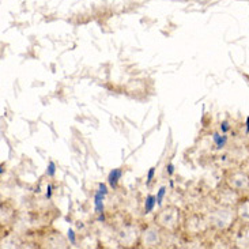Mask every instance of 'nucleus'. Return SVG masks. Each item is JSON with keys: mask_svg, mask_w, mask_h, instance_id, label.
Instances as JSON below:
<instances>
[{"mask_svg": "<svg viewBox=\"0 0 249 249\" xmlns=\"http://www.w3.org/2000/svg\"><path fill=\"white\" fill-rule=\"evenodd\" d=\"M166 173H168V176L175 175V165L173 163H168L166 165Z\"/></svg>", "mask_w": 249, "mask_h": 249, "instance_id": "nucleus-10", "label": "nucleus"}, {"mask_svg": "<svg viewBox=\"0 0 249 249\" xmlns=\"http://www.w3.org/2000/svg\"><path fill=\"white\" fill-rule=\"evenodd\" d=\"M213 141L215 143V146L218 150H222L225 146H226V143H228V136L226 134H219V132H214L213 135Z\"/></svg>", "mask_w": 249, "mask_h": 249, "instance_id": "nucleus-3", "label": "nucleus"}, {"mask_svg": "<svg viewBox=\"0 0 249 249\" xmlns=\"http://www.w3.org/2000/svg\"><path fill=\"white\" fill-rule=\"evenodd\" d=\"M67 237H68V241H70V244H71V245H75V244H76V236H75L74 230L68 229Z\"/></svg>", "mask_w": 249, "mask_h": 249, "instance_id": "nucleus-8", "label": "nucleus"}, {"mask_svg": "<svg viewBox=\"0 0 249 249\" xmlns=\"http://www.w3.org/2000/svg\"><path fill=\"white\" fill-rule=\"evenodd\" d=\"M52 191H53V187H52V185H48L47 192H45V197H47L48 200L52 197Z\"/></svg>", "mask_w": 249, "mask_h": 249, "instance_id": "nucleus-11", "label": "nucleus"}, {"mask_svg": "<svg viewBox=\"0 0 249 249\" xmlns=\"http://www.w3.org/2000/svg\"><path fill=\"white\" fill-rule=\"evenodd\" d=\"M155 204H157V196L148 195L144 202V214H150L154 210Z\"/></svg>", "mask_w": 249, "mask_h": 249, "instance_id": "nucleus-4", "label": "nucleus"}, {"mask_svg": "<svg viewBox=\"0 0 249 249\" xmlns=\"http://www.w3.org/2000/svg\"><path fill=\"white\" fill-rule=\"evenodd\" d=\"M245 125H247V134H249V117H247V122H245Z\"/></svg>", "mask_w": 249, "mask_h": 249, "instance_id": "nucleus-12", "label": "nucleus"}, {"mask_svg": "<svg viewBox=\"0 0 249 249\" xmlns=\"http://www.w3.org/2000/svg\"><path fill=\"white\" fill-rule=\"evenodd\" d=\"M122 177H123V169H120V168L112 169L108 175L109 187L113 189L117 188V184H119V181L122 180Z\"/></svg>", "mask_w": 249, "mask_h": 249, "instance_id": "nucleus-2", "label": "nucleus"}, {"mask_svg": "<svg viewBox=\"0 0 249 249\" xmlns=\"http://www.w3.org/2000/svg\"><path fill=\"white\" fill-rule=\"evenodd\" d=\"M56 175V163L53 161H49L48 163V168H47V176L49 177H53Z\"/></svg>", "mask_w": 249, "mask_h": 249, "instance_id": "nucleus-6", "label": "nucleus"}, {"mask_svg": "<svg viewBox=\"0 0 249 249\" xmlns=\"http://www.w3.org/2000/svg\"><path fill=\"white\" fill-rule=\"evenodd\" d=\"M108 195V187L107 184L100 182L98 184V189L95 191L94 195V211L97 215L104 214V200H105V196Z\"/></svg>", "mask_w": 249, "mask_h": 249, "instance_id": "nucleus-1", "label": "nucleus"}, {"mask_svg": "<svg viewBox=\"0 0 249 249\" xmlns=\"http://www.w3.org/2000/svg\"><path fill=\"white\" fill-rule=\"evenodd\" d=\"M219 128H221V132H222V134H228V132H229V131H230L229 122L223 120V122L221 123V125H219Z\"/></svg>", "mask_w": 249, "mask_h": 249, "instance_id": "nucleus-9", "label": "nucleus"}, {"mask_svg": "<svg viewBox=\"0 0 249 249\" xmlns=\"http://www.w3.org/2000/svg\"><path fill=\"white\" fill-rule=\"evenodd\" d=\"M165 195H166V187H161L160 191L157 192V204H158V206H161L162 204Z\"/></svg>", "mask_w": 249, "mask_h": 249, "instance_id": "nucleus-5", "label": "nucleus"}, {"mask_svg": "<svg viewBox=\"0 0 249 249\" xmlns=\"http://www.w3.org/2000/svg\"><path fill=\"white\" fill-rule=\"evenodd\" d=\"M154 176H155V168L148 169L147 177H146V184H147V185H150V184H151L153 178H154Z\"/></svg>", "mask_w": 249, "mask_h": 249, "instance_id": "nucleus-7", "label": "nucleus"}]
</instances>
